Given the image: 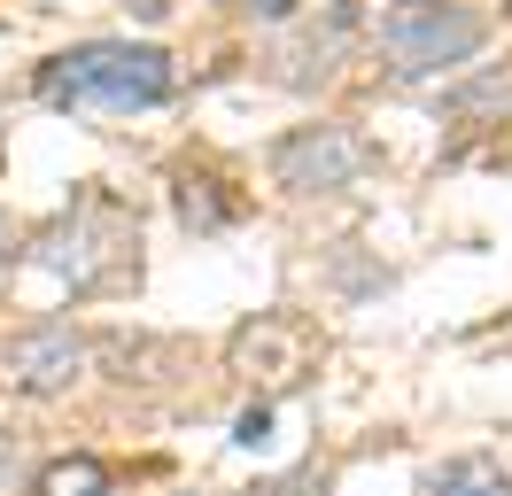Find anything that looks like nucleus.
<instances>
[{"label": "nucleus", "mask_w": 512, "mask_h": 496, "mask_svg": "<svg viewBox=\"0 0 512 496\" xmlns=\"http://www.w3.org/2000/svg\"><path fill=\"white\" fill-rule=\"evenodd\" d=\"M179 70L163 47H132V39H94V47H70L39 70V93L55 109H94V117H132V109H156L171 101Z\"/></svg>", "instance_id": "obj_1"}, {"label": "nucleus", "mask_w": 512, "mask_h": 496, "mask_svg": "<svg viewBox=\"0 0 512 496\" xmlns=\"http://www.w3.org/2000/svg\"><path fill=\"white\" fill-rule=\"evenodd\" d=\"M132 217L117 210V202H78L70 210V225H55L47 241H39V264L55 279H70V287H101V279H117L132 264Z\"/></svg>", "instance_id": "obj_2"}, {"label": "nucleus", "mask_w": 512, "mask_h": 496, "mask_svg": "<svg viewBox=\"0 0 512 496\" xmlns=\"http://www.w3.org/2000/svg\"><path fill=\"white\" fill-rule=\"evenodd\" d=\"M489 24L466 16V8H412L404 24L381 31V55L396 78H427V70H450V62H474Z\"/></svg>", "instance_id": "obj_3"}, {"label": "nucleus", "mask_w": 512, "mask_h": 496, "mask_svg": "<svg viewBox=\"0 0 512 496\" xmlns=\"http://www.w3.org/2000/svg\"><path fill=\"white\" fill-rule=\"evenodd\" d=\"M272 171L295 194H342V186H357L373 171V148L357 140L350 124H303V132H288L272 148Z\"/></svg>", "instance_id": "obj_4"}, {"label": "nucleus", "mask_w": 512, "mask_h": 496, "mask_svg": "<svg viewBox=\"0 0 512 496\" xmlns=\"http://www.w3.org/2000/svg\"><path fill=\"white\" fill-rule=\"evenodd\" d=\"M86 365H94V341L78 326H32V334L8 341V357H0L16 396H63L70 380H86Z\"/></svg>", "instance_id": "obj_5"}, {"label": "nucleus", "mask_w": 512, "mask_h": 496, "mask_svg": "<svg viewBox=\"0 0 512 496\" xmlns=\"http://www.w3.org/2000/svg\"><path fill=\"white\" fill-rule=\"evenodd\" d=\"M311 365H319V341H311L303 318H249V326L233 334V372H249L264 396L295 388Z\"/></svg>", "instance_id": "obj_6"}, {"label": "nucleus", "mask_w": 512, "mask_h": 496, "mask_svg": "<svg viewBox=\"0 0 512 496\" xmlns=\"http://www.w3.org/2000/svg\"><path fill=\"white\" fill-rule=\"evenodd\" d=\"M32 496H109V465H101L94 450H70V458L39 465Z\"/></svg>", "instance_id": "obj_7"}, {"label": "nucleus", "mask_w": 512, "mask_h": 496, "mask_svg": "<svg viewBox=\"0 0 512 496\" xmlns=\"http://www.w3.org/2000/svg\"><path fill=\"white\" fill-rule=\"evenodd\" d=\"M427 489H435V496H512V481H505V465H497V458H450Z\"/></svg>", "instance_id": "obj_8"}, {"label": "nucleus", "mask_w": 512, "mask_h": 496, "mask_svg": "<svg viewBox=\"0 0 512 496\" xmlns=\"http://www.w3.org/2000/svg\"><path fill=\"white\" fill-rule=\"evenodd\" d=\"M505 109H512V70H481L474 86L450 93V117H458V124H474V117H505Z\"/></svg>", "instance_id": "obj_9"}, {"label": "nucleus", "mask_w": 512, "mask_h": 496, "mask_svg": "<svg viewBox=\"0 0 512 496\" xmlns=\"http://www.w3.org/2000/svg\"><path fill=\"white\" fill-rule=\"evenodd\" d=\"M210 186H218V179H179V217H187V225H202V233L233 217V202H218Z\"/></svg>", "instance_id": "obj_10"}, {"label": "nucleus", "mask_w": 512, "mask_h": 496, "mask_svg": "<svg viewBox=\"0 0 512 496\" xmlns=\"http://www.w3.org/2000/svg\"><path fill=\"white\" fill-rule=\"evenodd\" d=\"M241 442H264V434H272V403H249V411H241Z\"/></svg>", "instance_id": "obj_11"}, {"label": "nucleus", "mask_w": 512, "mask_h": 496, "mask_svg": "<svg viewBox=\"0 0 512 496\" xmlns=\"http://www.w3.org/2000/svg\"><path fill=\"white\" fill-rule=\"evenodd\" d=\"M16 489V434H0V496Z\"/></svg>", "instance_id": "obj_12"}, {"label": "nucleus", "mask_w": 512, "mask_h": 496, "mask_svg": "<svg viewBox=\"0 0 512 496\" xmlns=\"http://www.w3.org/2000/svg\"><path fill=\"white\" fill-rule=\"evenodd\" d=\"M264 8H272V16H288V8H295V0H264Z\"/></svg>", "instance_id": "obj_13"}, {"label": "nucleus", "mask_w": 512, "mask_h": 496, "mask_svg": "<svg viewBox=\"0 0 512 496\" xmlns=\"http://www.w3.org/2000/svg\"><path fill=\"white\" fill-rule=\"evenodd\" d=\"M0 256H8V225H0Z\"/></svg>", "instance_id": "obj_14"}]
</instances>
